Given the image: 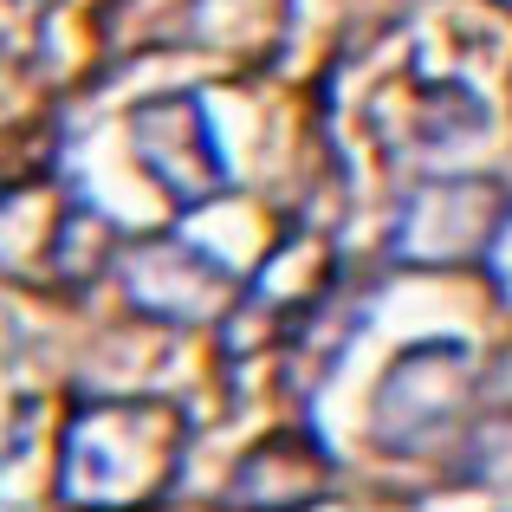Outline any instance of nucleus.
<instances>
[{
	"instance_id": "nucleus-3",
	"label": "nucleus",
	"mask_w": 512,
	"mask_h": 512,
	"mask_svg": "<svg viewBox=\"0 0 512 512\" xmlns=\"http://www.w3.org/2000/svg\"><path fill=\"white\" fill-rule=\"evenodd\" d=\"M117 286L143 318L163 325H221L240 299V279L214 260L208 247L182 234H137L117 247Z\"/></svg>"
},
{
	"instance_id": "nucleus-8",
	"label": "nucleus",
	"mask_w": 512,
	"mask_h": 512,
	"mask_svg": "<svg viewBox=\"0 0 512 512\" xmlns=\"http://www.w3.org/2000/svg\"><path fill=\"white\" fill-rule=\"evenodd\" d=\"M487 266H493V286H500V299L512 305V214H506V227H500V240H493V253H487Z\"/></svg>"
},
{
	"instance_id": "nucleus-2",
	"label": "nucleus",
	"mask_w": 512,
	"mask_h": 512,
	"mask_svg": "<svg viewBox=\"0 0 512 512\" xmlns=\"http://www.w3.org/2000/svg\"><path fill=\"white\" fill-rule=\"evenodd\" d=\"M512 214V182L506 175H428L409 201L396 208V234H389V260L396 266H487L493 240H500Z\"/></svg>"
},
{
	"instance_id": "nucleus-5",
	"label": "nucleus",
	"mask_w": 512,
	"mask_h": 512,
	"mask_svg": "<svg viewBox=\"0 0 512 512\" xmlns=\"http://www.w3.org/2000/svg\"><path fill=\"white\" fill-rule=\"evenodd\" d=\"M130 143H137L150 182L163 188L175 208H201V201L227 195V156H221V143H214V124L201 117L195 91L150 98L130 117Z\"/></svg>"
},
{
	"instance_id": "nucleus-4",
	"label": "nucleus",
	"mask_w": 512,
	"mask_h": 512,
	"mask_svg": "<svg viewBox=\"0 0 512 512\" xmlns=\"http://www.w3.org/2000/svg\"><path fill=\"white\" fill-rule=\"evenodd\" d=\"M474 402V363L461 344H422L383 376L376 389V441L389 454H435L441 441L467 435Z\"/></svg>"
},
{
	"instance_id": "nucleus-9",
	"label": "nucleus",
	"mask_w": 512,
	"mask_h": 512,
	"mask_svg": "<svg viewBox=\"0 0 512 512\" xmlns=\"http://www.w3.org/2000/svg\"><path fill=\"white\" fill-rule=\"evenodd\" d=\"M506 7H512V0H506Z\"/></svg>"
},
{
	"instance_id": "nucleus-6",
	"label": "nucleus",
	"mask_w": 512,
	"mask_h": 512,
	"mask_svg": "<svg viewBox=\"0 0 512 512\" xmlns=\"http://www.w3.org/2000/svg\"><path fill=\"white\" fill-rule=\"evenodd\" d=\"M325 487V448H318L305 428H279L260 448L240 461L234 487H227V506L240 512H299L318 500Z\"/></svg>"
},
{
	"instance_id": "nucleus-1",
	"label": "nucleus",
	"mask_w": 512,
	"mask_h": 512,
	"mask_svg": "<svg viewBox=\"0 0 512 512\" xmlns=\"http://www.w3.org/2000/svg\"><path fill=\"white\" fill-rule=\"evenodd\" d=\"M188 428L175 402L104 396L65 422L59 441V506L72 512H150L182 474Z\"/></svg>"
},
{
	"instance_id": "nucleus-7",
	"label": "nucleus",
	"mask_w": 512,
	"mask_h": 512,
	"mask_svg": "<svg viewBox=\"0 0 512 512\" xmlns=\"http://www.w3.org/2000/svg\"><path fill=\"white\" fill-rule=\"evenodd\" d=\"M26 175H46L39 169V130L20 124V117H0V195L20 188Z\"/></svg>"
}]
</instances>
